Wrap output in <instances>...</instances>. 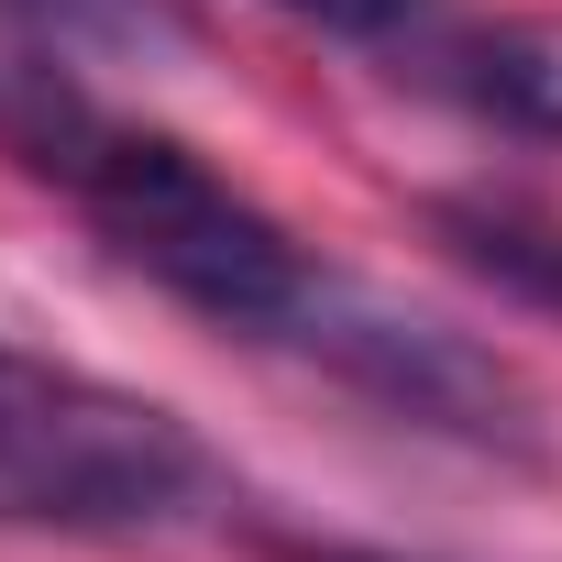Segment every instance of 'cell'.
<instances>
[{"instance_id": "obj_1", "label": "cell", "mask_w": 562, "mask_h": 562, "mask_svg": "<svg viewBox=\"0 0 562 562\" xmlns=\"http://www.w3.org/2000/svg\"><path fill=\"white\" fill-rule=\"evenodd\" d=\"M0 133L23 144L34 177H56V188L89 210V232H100L133 276H155V288L188 299L199 321L254 331V342H288V331H299L321 265L299 254L288 221L254 210V199H243L221 166H199L188 144L133 133V122L89 111V100L56 89V78L0 89Z\"/></svg>"}, {"instance_id": "obj_2", "label": "cell", "mask_w": 562, "mask_h": 562, "mask_svg": "<svg viewBox=\"0 0 562 562\" xmlns=\"http://www.w3.org/2000/svg\"><path fill=\"white\" fill-rule=\"evenodd\" d=\"M210 507H221V463L177 408L0 342V529L166 540Z\"/></svg>"}, {"instance_id": "obj_3", "label": "cell", "mask_w": 562, "mask_h": 562, "mask_svg": "<svg viewBox=\"0 0 562 562\" xmlns=\"http://www.w3.org/2000/svg\"><path fill=\"white\" fill-rule=\"evenodd\" d=\"M288 353L331 364L342 386H364L375 408H397V419H419V430H452V441H485V452H529V441H540L529 386H518L485 342H463V331L430 321V310H397L386 288H353V276H331V265H321V288H310Z\"/></svg>"}, {"instance_id": "obj_4", "label": "cell", "mask_w": 562, "mask_h": 562, "mask_svg": "<svg viewBox=\"0 0 562 562\" xmlns=\"http://www.w3.org/2000/svg\"><path fill=\"white\" fill-rule=\"evenodd\" d=\"M0 23L34 34L45 67H188L199 56V12L188 0H0Z\"/></svg>"}, {"instance_id": "obj_5", "label": "cell", "mask_w": 562, "mask_h": 562, "mask_svg": "<svg viewBox=\"0 0 562 562\" xmlns=\"http://www.w3.org/2000/svg\"><path fill=\"white\" fill-rule=\"evenodd\" d=\"M452 89L518 133H562V23H496V34H463L452 56Z\"/></svg>"}, {"instance_id": "obj_6", "label": "cell", "mask_w": 562, "mask_h": 562, "mask_svg": "<svg viewBox=\"0 0 562 562\" xmlns=\"http://www.w3.org/2000/svg\"><path fill=\"white\" fill-rule=\"evenodd\" d=\"M430 232H441L474 276H496L507 299L562 310V232H551V221H529V210H507V199H441Z\"/></svg>"}, {"instance_id": "obj_7", "label": "cell", "mask_w": 562, "mask_h": 562, "mask_svg": "<svg viewBox=\"0 0 562 562\" xmlns=\"http://www.w3.org/2000/svg\"><path fill=\"white\" fill-rule=\"evenodd\" d=\"M276 12H299L321 34H353V45H397V34L430 23V0H276Z\"/></svg>"}]
</instances>
